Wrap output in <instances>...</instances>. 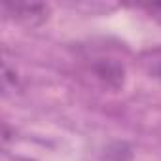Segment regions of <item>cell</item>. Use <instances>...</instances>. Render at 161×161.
<instances>
[{"mask_svg": "<svg viewBox=\"0 0 161 161\" xmlns=\"http://www.w3.org/2000/svg\"><path fill=\"white\" fill-rule=\"evenodd\" d=\"M4 12L19 23L36 27L47 19L49 6L46 4H4Z\"/></svg>", "mask_w": 161, "mask_h": 161, "instance_id": "cell-2", "label": "cell"}, {"mask_svg": "<svg viewBox=\"0 0 161 161\" xmlns=\"http://www.w3.org/2000/svg\"><path fill=\"white\" fill-rule=\"evenodd\" d=\"M150 70H152V74L155 76V78H159L161 80V49H157V51H152L150 53Z\"/></svg>", "mask_w": 161, "mask_h": 161, "instance_id": "cell-3", "label": "cell"}, {"mask_svg": "<svg viewBox=\"0 0 161 161\" xmlns=\"http://www.w3.org/2000/svg\"><path fill=\"white\" fill-rule=\"evenodd\" d=\"M89 72L104 89L110 91H118L125 84V68L114 59H93Z\"/></svg>", "mask_w": 161, "mask_h": 161, "instance_id": "cell-1", "label": "cell"}]
</instances>
